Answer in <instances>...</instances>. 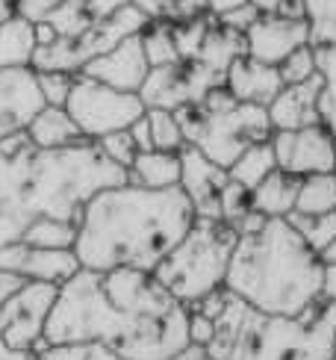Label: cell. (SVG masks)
<instances>
[{"label":"cell","instance_id":"49","mask_svg":"<svg viewBox=\"0 0 336 360\" xmlns=\"http://www.w3.org/2000/svg\"><path fill=\"white\" fill-rule=\"evenodd\" d=\"M33 36H36V48H48V44L56 41V33L51 24H36L33 27Z\"/></svg>","mask_w":336,"mask_h":360},{"label":"cell","instance_id":"41","mask_svg":"<svg viewBox=\"0 0 336 360\" xmlns=\"http://www.w3.org/2000/svg\"><path fill=\"white\" fill-rule=\"evenodd\" d=\"M133 6L139 9L150 24L174 18V0H133Z\"/></svg>","mask_w":336,"mask_h":360},{"label":"cell","instance_id":"16","mask_svg":"<svg viewBox=\"0 0 336 360\" xmlns=\"http://www.w3.org/2000/svg\"><path fill=\"white\" fill-rule=\"evenodd\" d=\"M148 59H145V48H142V33L130 36L112 48L110 53H103L98 59H91L89 65H83L80 77H89L95 83H103L110 89H118V92H133L139 95V89L148 77Z\"/></svg>","mask_w":336,"mask_h":360},{"label":"cell","instance_id":"10","mask_svg":"<svg viewBox=\"0 0 336 360\" xmlns=\"http://www.w3.org/2000/svg\"><path fill=\"white\" fill-rule=\"evenodd\" d=\"M56 292L59 287L39 281H21L9 292L4 307H0V328H4V342L12 352L39 354L48 349L44 328H48Z\"/></svg>","mask_w":336,"mask_h":360},{"label":"cell","instance_id":"3","mask_svg":"<svg viewBox=\"0 0 336 360\" xmlns=\"http://www.w3.org/2000/svg\"><path fill=\"white\" fill-rule=\"evenodd\" d=\"M325 263L286 219L236 239L224 290L266 316H301L318 302Z\"/></svg>","mask_w":336,"mask_h":360},{"label":"cell","instance_id":"6","mask_svg":"<svg viewBox=\"0 0 336 360\" xmlns=\"http://www.w3.org/2000/svg\"><path fill=\"white\" fill-rule=\"evenodd\" d=\"M239 233L224 221L195 219L192 231L154 269V281L186 310L198 307L207 295L224 290Z\"/></svg>","mask_w":336,"mask_h":360},{"label":"cell","instance_id":"7","mask_svg":"<svg viewBox=\"0 0 336 360\" xmlns=\"http://www.w3.org/2000/svg\"><path fill=\"white\" fill-rule=\"evenodd\" d=\"M174 115L186 145L198 148L224 172L239 160L242 151H248L257 142H269L274 133L266 107H251V103H236L227 112H204L195 103H186Z\"/></svg>","mask_w":336,"mask_h":360},{"label":"cell","instance_id":"24","mask_svg":"<svg viewBox=\"0 0 336 360\" xmlns=\"http://www.w3.org/2000/svg\"><path fill=\"white\" fill-rule=\"evenodd\" d=\"M36 53L33 24H27L18 15H12L6 24H0V71L30 68Z\"/></svg>","mask_w":336,"mask_h":360},{"label":"cell","instance_id":"17","mask_svg":"<svg viewBox=\"0 0 336 360\" xmlns=\"http://www.w3.org/2000/svg\"><path fill=\"white\" fill-rule=\"evenodd\" d=\"M318 92H322L318 74L301 86H283L280 95L266 107L271 130H304L322 124L318 122Z\"/></svg>","mask_w":336,"mask_h":360},{"label":"cell","instance_id":"32","mask_svg":"<svg viewBox=\"0 0 336 360\" xmlns=\"http://www.w3.org/2000/svg\"><path fill=\"white\" fill-rule=\"evenodd\" d=\"M209 15H201V18H192V21H177L172 24V36L177 44V53H180V63H192L201 51V44L209 33Z\"/></svg>","mask_w":336,"mask_h":360},{"label":"cell","instance_id":"26","mask_svg":"<svg viewBox=\"0 0 336 360\" xmlns=\"http://www.w3.org/2000/svg\"><path fill=\"white\" fill-rule=\"evenodd\" d=\"M336 210V172L301 177L295 216H325Z\"/></svg>","mask_w":336,"mask_h":360},{"label":"cell","instance_id":"25","mask_svg":"<svg viewBox=\"0 0 336 360\" xmlns=\"http://www.w3.org/2000/svg\"><path fill=\"white\" fill-rule=\"evenodd\" d=\"M278 172V162H274V151L269 142H257L251 145L248 151H242L239 160L233 162L231 169H227V180H233V184H239L242 189H257L263 180Z\"/></svg>","mask_w":336,"mask_h":360},{"label":"cell","instance_id":"21","mask_svg":"<svg viewBox=\"0 0 336 360\" xmlns=\"http://www.w3.org/2000/svg\"><path fill=\"white\" fill-rule=\"evenodd\" d=\"M301 177H292L286 172H271L257 189H251V210L263 213L266 219H289L295 213Z\"/></svg>","mask_w":336,"mask_h":360},{"label":"cell","instance_id":"50","mask_svg":"<svg viewBox=\"0 0 336 360\" xmlns=\"http://www.w3.org/2000/svg\"><path fill=\"white\" fill-rule=\"evenodd\" d=\"M251 4L259 9V15H274L280 6V0H251Z\"/></svg>","mask_w":336,"mask_h":360},{"label":"cell","instance_id":"14","mask_svg":"<svg viewBox=\"0 0 336 360\" xmlns=\"http://www.w3.org/2000/svg\"><path fill=\"white\" fill-rule=\"evenodd\" d=\"M227 184V172L209 162L198 148L186 145L180 151V189L189 198L195 219L221 221V189Z\"/></svg>","mask_w":336,"mask_h":360},{"label":"cell","instance_id":"2","mask_svg":"<svg viewBox=\"0 0 336 360\" xmlns=\"http://www.w3.org/2000/svg\"><path fill=\"white\" fill-rule=\"evenodd\" d=\"M195 210L183 189L115 186L95 195L80 213L74 254L86 272L154 269L192 231Z\"/></svg>","mask_w":336,"mask_h":360},{"label":"cell","instance_id":"20","mask_svg":"<svg viewBox=\"0 0 336 360\" xmlns=\"http://www.w3.org/2000/svg\"><path fill=\"white\" fill-rule=\"evenodd\" d=\"M139 101L145 110H168L177 112L186 107V80H183V65H165V68H150L148 77L139 89Z\"/></svg>","mask_w":336,"mask_h":360},{"label":"cell","instance_id":"54","mask_svg":"<svg viewBox=\"0 0 336 360\" xmlns=\"http://www.w3.org/2000/svg\"><path fill=\"white\" fill-rule=\"evenodd\" d=\"M12 4H15V0H12Z\"/></svg>","mask_w":336,"mask_h":360},{"label":"cell","instance_id":"11","mask_svg":"<svg viewBox=\"0 0 336 360\" xmlns=\"http://www.w3.org/2000/svg\"><path fill=\"white\" fill-rule=\"evenodd\" d=\"M269 145L274 151L278 169L292 177L336 172V145L322 124L304 130H274Z\"/></svg>","mask_w":336,"mask_h":360},{"label":"cell","instance_id":"5","mask_svg":"<svg viewBox=\"0 0 336 360\" xmlns=\"http://www.w3.org/2000/svg\"><path fill=\"white\" fill-rule=\"evenodd\" d=\"M124 184H130V172L106 160V154L91 139H83L59 151H36L30 207L36 219L77 224L83 207L95 195Z\"/></svg>","mask_w":336,"mask_h":360},{"label":"cell","instance_id":"28","mask_svg":"<svg viewBox=\"0 0 336 360\" xmlns=\"http://www.w3.org/2000/svg\"><path fill=\"white\" fill-rule=\"evenodd\" d=\"M142 48L150 68H165V65H183L177 44L172 36V21H157L142 30Z\"/></svg>","mask_w":336,"mask_h":360},{"label":"cell","instance_id":"4","mask_svg":"<svg viewBox=\"0 0 336 360\" xmlns=\"http://www.w3.org/2000/svg\"><path fill=\"white\" fill-rule=\"evenodd\" d=\"M227 292V290H224ZM216 334L204 349L212 360H333L336 304L316 302L301 316H266L227 292Z\"/></svg>","mask_w":336,"mask_h":360},{"label":"cell","instance_id":"22","mask_svg":"<svg viewBox=\"0 0 336 360\" xmlns=\"http://www.w3.org/2000/svg\"><path fill=\"white\" fill-rule=\"evenodd\" d=\"M239 56H245V36L212 24L204 44H201V51H198V56L192 59V63L204 65L207 71L219 74V77H227V71H231V65Z\"/></svg>","mask_w":336,"mask_h":360},{"label":"cell","instance_id":"36","mask_svg":"<svg viewBox=\"0 0 336 360\" xmlns=\"http://www.w3.org/2000/svg\"><path fill=\"white\" fill-rule=\"evenodd\" d=\"M36 80H39V89H41L44 107H65V101L71 95V86H74V74L41 71V74H36Z\"/></svg>","mask_w":336,"mask_h":360},{"label":"cell","instance_id":"52","mask_svg":"<svg viewBox=\"0 0 336 360\" xmlns=\"http://www.w3.org/2000/svg\"><path fill=\"white\" fill-rule=\"evenodd\" d=\"M318 260H322V263H330V266H336V243L322 254V257H318Z\"/></svg>","mask_w":336,"mask_h":360},{"label":"cell","instance_id":"48","mask_svg":"<svg viewBox=\"0 0 336 360\" xmlns=\"http://www.w3.org/2000/svg\"><path fill=\"white\" fill-rule=\"evenodd\" d=\"M245 4H251V0H207V15L209 18H221V15L233 12L239 6H245Z\"/></svg>","mask_w":336,"mask_h":360},{"label":"cell","instance_id":"23","mask_svg":"<svg viewBox=\"0 0 336 360\" xmlns=\"http://www.w3.org/2000/svg\"><path fill=\"white\" fill-rule=\"evenodd\" d=\"M130 184L145 189H177L180 186V154L145 151L130 166Z\"/></svg>","mask_w":336,"mask_h":360},{"label":"cell","instance_id":"44","mask_svg":"<svg viewBox=\"0 0 336 360\" xmlns=\"http://www.w3.org/2000/svg\"><path fill=\"white\" fill-rule=\"evenodd\" d=\"M91 346H48L39 352V360H89Z\"/></svg>","mask_w":336,"mask_h":360},{"label":"cell","instance_id":"53","mask_svg":"<svg viewBox=\"0 0 336 360\" xmlns=\"http://www.w3.org/2000/svg\"><path fill=\"white\" fill-rule=\"evenodd\" d=\"M333 352H336V331H333Z\"/></svg>","mask_w":336,"mask_h":360},{"label":"cell","instance_id":"12","mask_svg":"<svg viewBox=\"0 0 336 360\" xmlns=\"http://www.w3.org/2000/svg\"><path fill=\"white\" fill-rule=\"evenodd\" d=\"M0 272L21 278V281H39L63 287L80 272V260L74 251H51V248H30L24 243H12L0 248Z\"/></svg>","mask_w":336,"mask_h":360},{"label":"cell","instance_id":"43","mask_svg":"<svg viewBox=\"0 0 336 360\" xmlns=\"http://www.w3.org/2000/svg\"><path fill=\"white\" fill-rule=\"evenodd\" d=\"M198 107H201L204 112H227V110H233V107H236V98L227 92L224 86H216L212 92H207V98L198 103Z\"/></svg>","mask_w":336,"mask_h":360},{"label":"cell","instance_id":"39","mask_svg":"<svg viewBox=\"0 0 336 360\" xmlns=\"http://www.w3.org/2000/svg\"><path fill=\"white\" fill-rule=\"evenodd\" d=\"M257 18H259V9H257L254 4H245V6H239V9H233V12L221 15V18H216V24L224 27V30H233V33L245 36L248 27H251Z\"/></svg>","mask_w":336,"mask_h":360},{"label":"cell","instance_id":"46","mask_svg":"<svg viewBox=\"0 0 336 360\" xmlns=\"http://www.w3.org/2000/svg\"><path fill=\"white\" fill-rule=\"evenodd\" d=\"M130 136H133V142H136V148H139V154H145V151H154V142H150V127H148V118L142 115L136 124H130Z\"/></svg>","mask_w":336,"mask_h":360},{"label":"cell","instance_id":"9","mask_svg":"<svg viewBox=\"0 0 336 360\" xmlns=\"http://www.w3.org/2000/svg\"><path fill=\"white\" fill-rule=\"evenodd\" d=\"M36 148L27 133L0 142V248L21 243L24 231L36 221L30 207V184H33Z\"/></svg>","mask_w":336,"mask_h":360},{"label":"cell","instance_id":"38","mask_svg":"<svg viewBox=\"0 0 336 360\" xmlns=\"http://www.w3.org/2000/svg\"><path fill=\"white\" fill-rule=\"evenodd\" d=\"M21 283V278H12V275H4L0 272V307L9 298V292ZM0 360H39V354H24V352H12L6 342H4V328H0Z\"/></svg>","mask_w":336,"mask_h":360},{"label":"cell","instance_id":"55","mask_svg":"<svg viewBox=\"0 0 336 360\" xmlns=\"http://www.w3.org/2000/svg\"><path fill=\"white\" fill-rule=\"evenodd\" d=\"M333 360H336V357H333Z\"/></svg>","mask_w":336,"mask_h":360},{"label":"cell","instance_id":"1","mask_svg":"<svg viewBox=\"0 0 336 360\" xmlns=\"http://www.w3.org/2000/svg\"><path fill=\"white\" fill-rule=\"evenodd\" d=\"M44 342L106 349L118 360H177L192 349L189 310L148 272L80 269L56 292Z\"/></svg>","mask_w":336,"mask_h":360},{"label":"cell","instance_id":"33","mask_svg":"<svg viewBox=\"0 0 336 360\" xmlns=\"http://www.w3.org/2000/svg\"><path fill=\"white\" fill-rule=\"evenodd\" d=\"M278 71H280L283 86H301V83L313 80L318 71H316V56L310 51V44H307V48H298L295 53H289L283 63L278 65Z\"/></svg>","mask_w":336,"mask_h":360},{"label":"cell","instance_id":"30","mask_svg":"<svg viewBox=\"0 0 336 360\" xmlns=\"http://www.w3.org/2000/svg\"><path fill=\"white\" fill-rule=\"evenodd\" d=\"M44 24L53 27L56 39L71 41V39H80L95 21L89 18L83 0H63V4H59V6L48 15V21H44Z\"/></svg>","mask_w":336,"mask_h":360},{"label":"cell","instance_id":"8","mask_svg":"<svg viewBox=\"0 0 336 360\" xmlns=\"http://www.w3.org/2000/svg\"><path fill=\"white\" fill-rule=\"evenodd\" d=\"M65 112L83 133V139L98 142L110 133L130 130V124H136L145 115V103L133 92H118V89L77 74L65 101Z\"/></svg>","mask_w":336,"mask_h":360},{"label":"cell","instance_id":"34","mask_svg":"<svg viewBox=\"0 0 336 360\" xmlns=\"http://www.w3.org/2000/svg\"><path fill=\"white\" fill-rule=\"evenodd\" d=\"M101 151L106 154V160H112L115 166H121V169H127L130 172V166L136 162V157H139V148H136V142H133V136L127 130H118V133H110V136H103V139H98L95 142Z\"/></svg>","mask_w":336,"mask_h":360},{"label":"cell","instance_id":"27","mask_svg":"<svg viewBox=\"0 0 336 360\" xmlns=\"http://www.w3.org/2000/svg\"><path fill=\"white\" fill-rule=\"evenodd\" d=\"M21 243L30 248H51V251H74L77 243V224L59 219H36L24 231Z\"/></svg>","mask_w":336,"mask_h":360},{"label":"cell","instance_id":"18","mask_svg":"<svg viewBox=\"0 0 336 360\" xmlns=\"http://www.w3.org/2000/svg\"><path fill=\"white\" fill-rule=\"evenodd\" d=\"M224 89L236 98V103H251V107H269L280 95L283 80L274 65L254 63L248 56H239L224 77Z\"/></svg>","mask_w":336,"mask_h":360},{"label":"cell","instance_id":"15","mask_svg":"<svg viewBox=\"0 0 336 360\" xmlns=\"http://www.w3.org/2000/svg\"><path fill=\"white\" fill-rule=\"evenodd\" d=\"M41 107L44 98L33 68L0 71V142L24 133Z\"/></svg>","mask_w":336,"mask_h":360},{"label":"cell","instance_id":"42","mask_svg":"<svg viewBox=\"0 0 336 360\" xmlns=\"http://www.w3.org/2000/svg\"><path fill=\"white\" fill-rule=\"evenodd\" d=\"M86 4V12L91 21H106L112 18V15H118L121 9H127L133 0H83Z\"/></svg>","mask_w":336,"mask_h":360},{"label":"cell","instance_id":"40","mask_svg":"<svg viewBox=\"0 0 336 360\" xmlns=\"http://www.w3.org/2000/svg\"><path fill=\"white\" fill-rule=\"evenodd\" d=\"M212 334H216L212 319L201 316V313H189V342L195 349H207L212 342Z\"/></svg>","mask_w":336,"mask_h":360},{"label":"cell","instance_id":"13","mask_svg":"<svg viewBox=\"0 0 336 360\" xmlns=\"http://www.w3.org/2000/svg\"><path fill=\"white\" fill-rule=\"evenodd\" d=\"M310 41V24L307 18H283V15H259L245 33V56L254 63L278 68L289 53L298 48H307Z\"/></svg>","mask_w":336,"mask_h":360},{"label":"cell","instance_id":"31","mask_svg":"<svg viewBox=\"0 0 336 360\" xmlns=\"http://www.w3.org/2000/svg\"><path fill=\"white\" fill-rule=\"evenodd\" d=\"M148 127H150V142H154V151H168V154H180L186 148L183 139V130L174 112L168 110H145Z\"/></svg>","mask_w":336,"mask_h":360},{"label":"cell","instance_id":"51","mask_svg":"<svg viewBox=\"0 0 336 360\" xmlns=\"http://www.w3.org/2000/svg\"><path fill=\"white\" fill-rule=\"evenodd\" d=\"M12 15H15V4H12V0H0V24H6Z\"/></svg>","mask_w":336,"mask_h":360},{"label":"cell","instance_id":"45","mask_svg":"<svg viewBox=\"0 0 336 360\" xmlns=\"http://www.w3.org/2000/svg\"><path fill=\"white\" fill-rule=\"evenodd\" d=\"M318 302L336 304V266L325 263L322 269V290H318Z\"/></svg>","mask_w":336,"mask_h":360},{"label":"cell","instance_id":"29","mask_svg":"<svg viewBox=\"0 0 336 360\" xmlns=\"http://www.w3.org/2000/svg\"><path fill=\"white\" fill-rule=\"evenodd\" d=\"M292 228L298 231V236L307 243V248L313 254H322L336 243V210L333 213H325V216H289L286 219Z\"/></svg>","mask_w":336,"mask_h":360},{"label":"cell","instance_id":"37","mask_svg":"<svg viewBox=\"0 0 336 360\" xmlns=\"http://www.w3.org/2000/svg\"><path fill=\"white\" fill-rule=\"evenodd\" d=\"M63 4V0H15V15L24 18L27 24H44L48 21V15Z\"/></svg>","mask_w":336,"mask_h":360},{"label":"cell","instance_id":"47","mask_svg":"<svg viewBox=\"0 0 336 360\" xmlns=\"http://www.w3.org/2000/svg\"><path fill=\"white\" fill-rule=\"evenodd\" d=\"M89 360H118L115 354H110L106 349H91V354H89ZM177 360H212V357H207V352L204 349H189V352H183Z\"/></svg>","mask_w":336,"mask_h":360},{"label":"cell","instance_id":"35","mask_svg":"<svg viewBox=\"0 0 336 360\" xmlns=\"http://www.w3.org/2000/svg\"><path fill=\"white\" fill-rule=\"evenodd\" d=\"M221 221L231 224V228H236V224L242 221V216L251 210V192L242 189L239 184H233V180H227L224 189H221Z\"/></svg>","mask_w":336,"mask_h":360},{"label":"cell","instance_id":"19","mask_svg":"<svg viewBox=\"0 0 336 360\" xmlns=\"http://www.w3.org/2000/svg\"><path fill=\"white\" fill-rule=\"evenodd\" d=\"M24 133L36 151H59V148L83 142V133L71 122L65 107H41Z\"/></svg>","mask_w":336,"mask_h":360}]
</instances>
